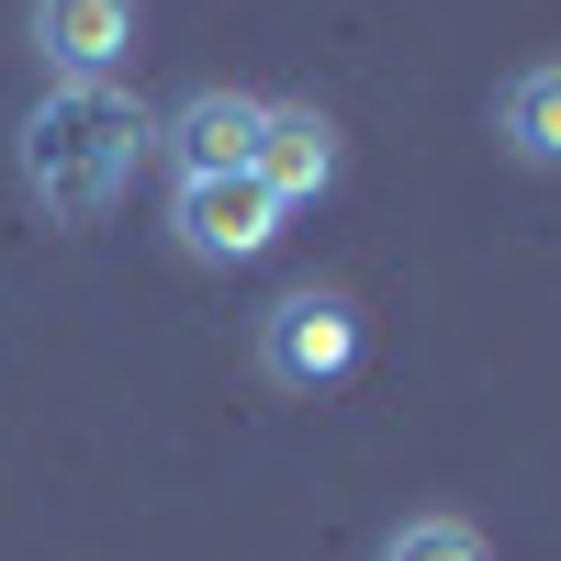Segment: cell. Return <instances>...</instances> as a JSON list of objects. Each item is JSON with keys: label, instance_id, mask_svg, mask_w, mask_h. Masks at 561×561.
Wrapping results in <instances>:
<instances>
[{"label": "cell", "instance_id": "52a82bcc", "mask_svg": "<svg viewBox=\"0 0 561 561\" xmlns=\"http://www.w3.org/2000/svg\"><path fill=\"white\" fill-rule=\"evenodd\" d=\"M494 147L517 169H561V57H539L494 90Z\"/></svg>", "mask_w": 561, "mask_h": 561}, {"label": "cell", "instance_id": "3957f363", "mask_svg": "<svg viewBox=\"0 0 561 561\" xmlns=\"http://www.w3.org/2000/svg\"><path fill=\"white\" fill-rule=\"evenodd\" d=\"M169 237L192 248L203 270H248V259L280 248V203L259 192L248 169H225V180H180V192H169Z\"/></svg>", "mask_w": 561, "mask_h": 561}, {"label": "cell", "instance_id": "5b68a950", "mask_svg": "<svg viewBox=\"0 0 561 561\" xmlns=\"http://www.w3.org/2000/svg\"><path fill=\"white\" fill-rule=\"evenodd\" d=\"M248 180H259L280 214H293V203H325V192H337V124H325L314 102H270V113H259Z\"/></svg>", "mask_w": 561, "mask_h": 561}, {"label": "cell", "instance_id": "277c9868", "mask_svg": "<svg viewBox=\"0 0 561 561\" xmlns=\"http://www.w3.org/2000/svg\"><path fill=\"white\" fill-rule=\"evenodd\" d=\"M34 57H45V90L113 79L135 57V0H34Z\"/></svg>", "mask_w": 561, "mask_h": 561}, {"label": "cell", "instance_id": "6da1fadb", "mask_svg": "<svg viewBox=\"0 0 561 561\" xmlns=\"http://www.w3.org/2000/svg\"><path fill=\"white\" fill-rule=\"evenodd\" d=\"M147 147H158V124L135 113L113 79H68V90H45V102L23 113V135H12L23 192L45 203V225H102V214L135 192Z\"/></svg>", "mask_w": 561, "mask_h": 561}, {"label": "cell", "instance_id": "8992f818", "mask_svg": "<svg viewBox=\"0 0 561 561\" xmlns=\"http://www.w3.org/2000/svg\"><path fill=\"white\" fill-rule=\"evenodd\" d=\"M259 90H192L169 124H158V147H169V169L180 180H225V169H248L259 158Z\"/></svg>", "mask_w": 561, "mask_h": 561}, {"label": "cell", "instance_id": "7a4b0ae2", "mask_svg": "<svg viewBox=\"0 0 561 561\" xmlns=\"http://www.w3.org/2000/svg\"><path fill=\"white\" fill-rule=\"evenodd\" d=\"M259 370H270L280 393H325V382H348V370H359V304L325 293V280L280 293V304L259 314Z\"/></svg>", "mask_w": 561, "mask_h": 561}, {"label": "cell", "instance_id": "ba28073f", "mask_svg": "<svg viewBox=\"0 0 561 561\" xmlns=\"http://www.w3.org/2000/svg\"><path fill=\"white\" fill-rule=\"evenodd\" d=\"M382 561H483V528L472 517H404L382 539Z\"/></svg>", "mask_w": 561, "mask_h": 561}]
</instances>
